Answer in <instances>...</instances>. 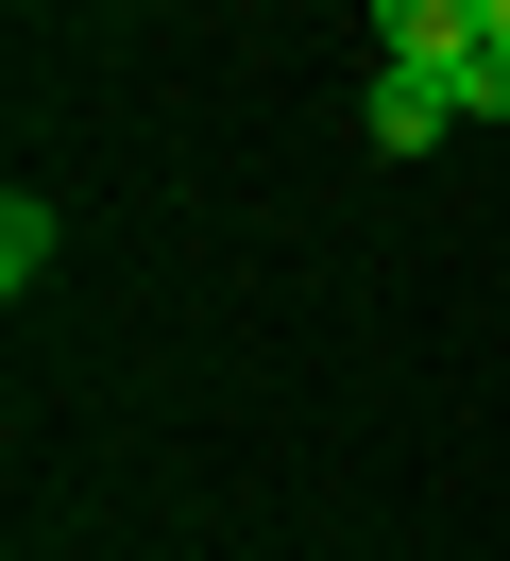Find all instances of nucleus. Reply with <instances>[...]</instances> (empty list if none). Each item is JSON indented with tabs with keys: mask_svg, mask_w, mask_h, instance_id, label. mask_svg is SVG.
I'll return each instance as SVG.
<instances>
[{
	"mask_svg": "<svg viewBox=\"0 0 510 561\" xmlns=\"http://www.w3.org/2000/svg\"><path fill=\"white\" fill-rule=\"evenodd\" d=\"M52 273V205H34V187H0V289H34Z\"/></svg>",
	"mask_w": 510,
	"mask_h": 561,
	"instance_id": "7ed1b4c3",
	"label": "nucleus"
},
{
	"mask_svg": "<svg viewBox=\"0 0 510 561\" xmlns=\"http://www.w3.org/2000/svg\"><path fill=\"white\" fill-rule=\"evenodd\" d=\"M374 153H442V119H460V85H442V69H374Z\"/></svg>",
	"mask_w": 510,
	"mask_h": 561,
	"instance_id": "f03ea898",
	"label": "nucleus"
},
{
	"mask_svg": "<svg viewBox=\"0 0 510 561\" xmlns=\"http://www.w3.org/2000/svg\"><path fill=\"white\" fill-rule=\"evenodd\" d=\"M442 85H460V119H510V51H494V35H476V51H460Z\"/></svg>",
	"mask_w": 510,
	"mask_h": 561,
	"instance_id": "20e7f679",
	"label": "nucleus"
},
{
	"mask_svg": "<svg viewBox=\"0 0 510 561\" xmlns=\"http://www.w3.org/2000/svg\"><path fill=\"white\" fill-rule=\"evenodd\" d=\"M476 35H494L476 0H374V69H460Z\"/></svg>",
	"mask_w": 510,
	"mask_h": 561,
	"instance_id": "f257e3e1",
	"label": "nucleus"
},
{
	"mask_svg": "<svg viewBox=\"0 0 510 561\" xmlns=\"http://www.w3.org/2000/svg\"><path fill=\"white\" fill-rule=\"evenodd\" d=\"M476 18H494V51H510V0H476Z\"/></svg>",
	"mask_w": 510,
	"mask_h": 561,
	"instance_id": "39448f33",
	"label": "nucleus"
}]
</instances>
